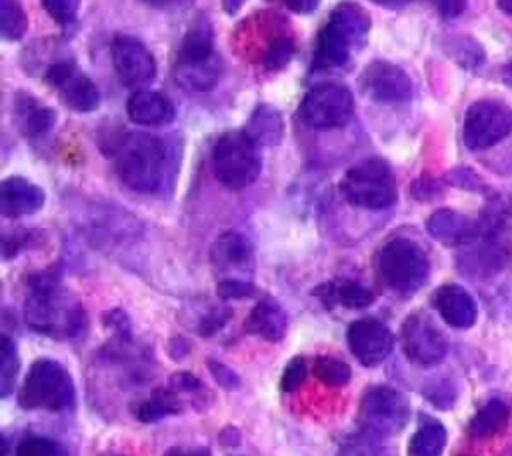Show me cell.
I'll return each mask as SVG.
<instances>
[{"instance_id":"6da1fadb","label":"cell","mask_w":512,"mask_h":456,"mask_svg":"<svg viewBox=\"0 0 512 456\" xmlns=\"http://www.w3.org/2000/svg\"><path fill=\"white\" fill-rule=\"evenodd\" d=\"M24 320L30 330L52 338L78 336L86 326L82 304L66 296L58 276L52 272H40L30 278Z\"/></svg>"},{"instance_id":"7a4b0ae2","label":"cell","mask_w":512,"mask_h":456,"mask_svg":"<svg viewBox=\"0 0 512 456\" xmlns=\"http://www.w3.org/2000/svg\"><path fill=\"white\" fill-rule=\"evenodd\" d=\"M114 168L130 190L156 192L166 178L168 148L154 134L128 132L114 146Z\"/></svg>"},{"instance_id":"3957f363","label":"cell","mask_w":512,"mask_h":456,"mask_svg":"<svg viewBox=\"0 0 512 456\" xmlns=\"http://www.w3.org/2000/svg\"><path fill=\"white\" fill-rule=\"evenodd\" d=\"M372 20L368 12L350 0H344L332 8L326 24L316 36L314 66L316 68H340L368 38Z\"/></svg>"},{"instance_id":"277c9868","label":"cell","mask_w":512,"mask_h":456,"mask_svg":"<svg viewBox=\"0 0 512 456\" xmlns=\"http://www.w3.org/2000/svg\"><path fill=\"white\" fill-rule=\"evenodd\" d=\"M24 410H66L74 406V382L70 372L54 358H36L18 390Z\"/></svg>"},{"instance_id":"5b68a950","label":"cell","mask_w":512,"mask_h":456,"mask_svg":"<svg viewBox=\"0 0 512 456\" xmlns=\"http://www.w3.org/2000/svg\"><path fill=\"white\" fill-rule=\"evenodd\" d=\"M260 146L244 132L222 134L212 148V172L230 190H244L254 184L262 170Z\"/></svg>"},{"instance_id":"8992f818","label":"cell","mask_w":512,"mask_h":456,"mask_svg":"<svg viewBox=\"0 0 512 456\" xmlns=\"http://www.w3.org/2000/svg\"><path fill=\"white\" fill-rule=\"evenodd\" d=\"M348 204L366 210H384L396 202V176L382 158H366L350 166L340 180Z\"/></svg>"},{"instance_id":"52a82bcc","label":"cell","mask_w":512,"mask_h":456,"mask_svg":"<svg viewBox=\"0 0 512 456\" xmlns=\"http://www.w3.org/2000/svg\"><path fill=\"white\" fill-rule=\"evenodd\" d=\"M378 274L394 292L414 294L430 276V260L414 240L392 238L378 254Z\"/></svg>"},{"instance_id":"ba28073f","label":"cell","mask_w":512,"mask_h":456,"mask_svg":"<svg viewBox=\"0 0 512 456\" xmlns=\"http://www.w3.org/2000/svg\"><path fill=\"white\" fill-rule=\"evenodd\" d=\"M408 418L410 406L396 388L374 384L364 390L356 416L360 430L386 438L398 434L406 426Z\"/></svg>"},{"instance_id":"9c48e42d","label":"cell","mask_w":512,"mask_h":456,"mask_svg":"<svg viewBox=\"0 0 512 456\" xmlns=\"http://www.w3.org/2000/svg\"><path fill=\"white\" fill-rule=\"evenodd\" d=\"M512 134V108L496 98H480L466 108L462 140L468 150H488Z\"/></svg>"},{"instance_id":"30bf717a","label":"cell","mask_w":512,"mask_h":456,"mask_svg":"<svg viewBox=\"0 0 512 456\" xmlns=\"http://www.w3.org/2000/svg\"><path fill=\"white\" fill-rule=\"evenodd\" d=\"M354 114L352 92L338 82L314 86L300 102V120L314 130L342 128Z\"/></svg>"},{"instance_id":"8fae6325","label":"cell","mask_w":512,"mask_h":456,"mask_svg":"<svg viewBox=\"0 0 512 456\" xmlns=\"http://www.w3.org/2000/svg\"><path fill=\"white\" fill-rule=\"evenodd\" d=\"M400 344L406 358L418 366H434L448 354V338L422 310L412 312L400 328Z\"/></svg>"},{"instance_id":"7c38bea8","label":"cell","mask_w":512,"mask_h":456,"mask_svg":"<svg viewBox=\"0 0 512 456\" xmlns=\"http://www.w3.org/2000/svg\"><path fill=\"white\" fill-rule=\"evenodd\" d=\"M110 56L120 82L128 88L142 90L156 78V60L152 52L134 36H116L110 46Z\"/></svg>"},{"instance_id":"4fadbf2b","label":"cell","mask_w":512,"mask_h":456,"mask_svg":"<svg viewBox=\"0 0 512 456\" xmlns=\"http://www.w3.org/2000/svg\"><path fill=\"white\" fill-rule=\"evenodd\" d=\"M44 80L52 86L60 100L74 112H92L100 104V92L96 84L76 68L74 62H54L48 66Z\"/></svg>"},{"instance_id":"5bb4252c","label":"cell","mask_w":512,"mask_h":456,"mask_svg":"<svg viewBox=\"0 0 512 456\" xmlns=\"http://www.w3.org/2000/svg\"><path fill=\"white\" fill-rule=\"evenodd\" d=\"M346 342L352 356L368 368L382 364L394 348L390 328L376 318L354 320L346 330Z\"/></svg>"},{"instance_id":"9a60e30c","label":"cell","mask_w":512,"mask_h":456,"mask_svg":"<svg viewBox=\"0 0 512 456\" xmlns=\"http://www.w3.org/2000/svg\"><path fill=\"white\" fill-rule=\"evenodd\" d=\"M360 86L372 100L382 104L406 102L412 96V80L408 72L386 60L370 62L360 76Z\"/></svg>"},{"instance_id":"2e32d148","label":"cell","mask_w":512,"mask_h":456,"mask_svg":"<svg viewBox=\"0 0 512 456\" xmlns=\"http://www.w3.org/2000/svg\"><path fill=\"white\" fill-rule=\"evenodd\" d=\"M434 306L440 318L458 330H466L478 320V304L474 296L460 284H444L434 292Z\"/></svg>"},{"instance_id":"e0dca14e","label":"cell","mask_w":512,"mask_h":456,"mask_svg":"<svg viewBox=\"0 0 512 456\" xmlns=\"http://www.w3.org/2000/svg\"><path fill=\"white\" fill-rule=\"evenodd\" d=\"M44 190L22 176H10L0 184V214L18 218L38 212L44 206Z\"/></svg>"},{"instance_id":"ac0fdd59","label":"cell","mask_w":512,"mask_h":456,"mask_svg":"<svg viewBox=\"0 0 512 456\" xmlns=\"http://www.w3.org/2000/svg\"><path fill=\"white\" fill-rule=\"evenodd\" d=\"M126 112L128 118L140 126H162L170 124L176 118V108L172 100L166 94L148 88L134 90V94H130L126 102Z\"/></svg>"},{"instance_id":"d6986e66","label":"cell","mask_w":512,"mask_h":456,"mask_svg":"<svg viewBox=\"0 0 512 456\" xmlns=\"http://www.w3.org/2000/svg\"><path fill=\"white\" fill-rule=\"evenodd\" d=\"M426 230L434 240L446 246L470 244L480 232L476 222L452 208H440L432 212L426 220Z\"/></svg>"},{"instance_id":"ffe728a7","label":"cell","mask_w":512,"mask_h":456,"mask_svg":"<svg viewBox=\"0 0 512 456\" xmlns=\"http://www.w3.org/2000/svg\"><path fill=\"white\" fill-rule=\"evenodd\" d=\"M244 328L248 334H256L268 342H280L286 334L288 320L276 300L262 298L246 316Z\"/></svg>"},{"instance_id":"44dd1931","label":"cell","mask_w":512,"mask_h":456,"mask_svg":"<svg viewBox=\"0 0 512 456\" xmlns=\"http://www.w3.org/2000/svg\"><path fill=\"white\" fill-rule=\"evenodd\" d=\"M214 52V32L212 24L208 18L198 16L188 32L184 34L178 54H176V64H190V62H202L212 58Z\"/></svg>"},{"instance_id":"7402d4cb","label":"cell","mask_w":512,"mask_h":456,"mask_svg":"<svg viewBox=\"0 0 512 456\" xmlns=\"http://www.w3.org/2000/svg\"><path fill=\"white\" fill-rule=\"evenodd\" d=\"M510 420V406L500 398H490L468 422V434L476 440H490L500 434Z\"/></svg>"},{"instance_id":"603a6c76","label":"cell","mask_w":512,"mask_h":456,"mask_svg":"<svg viewBox=\"0 0 512 456\" xmlns=\"http://www.w3.org/2000/svg\"><path fill=\"white\" fill-rule=\"evenodd\" d=\"M212 262L220 270H236L248 266L252 262V246L248 238L234 230L220 234L212 248Z\"/></svg>"},{"instance_id":"cb8c5ba5","label":"cell","mask_w":512,"mask_h":456,"mask_svg":"<svg viewBox=\"0 0 512 456\" xmlns=\"http://www.w3.org/2000/svg\"><path fill=\"white\" fill-rule=\"evenodd\" d=\"M222 74L220 58L214 54L202 62L176 64V82L188 92H210Z\"/></svg>"},{"instance_id":"d4e9b609","label":"cell","mask_w":512,"mask_h":456,"mask_svg":"<svg viewBox=\"0 0 512 456\" xmlns=\"http://www.w3.org/2000/svg\"><path fill=\"white\" fill-rule=\"evenodd\" d=\"M448 432L444 424L428 414H420L418 428L408 442V456H442Z\"/></svg>"},{"instance_id":"484cf974","label":"cell","mask_w":512,"mask_h":456,"mask_svg":"<svg viewBox=\"0 0 512 456\" xmlns=\"http://www.w3.org/2000/svg\"><path fill=\"white\" fill-rule=\"evenodd\" d=\"M244 132L258 144V146H274L280 144L284 136V120L280 112L270 104H260L250 114Z\"/></svg>"},{"instance_id":"4316f807","label":"cell","mask_w":512,"mask_h":456,"mask_svg":"<svg viewBox=\"0 0 512 456\" xmlns=\"http://www.w3.org/2000/svg\"><path fill=\"white\" fill-rule=\"evenodd\" d=\"M318 298L322 300H330L334 304H340L344 308H352V310H362L368 308L376 296L370 288H366L360 282L354 280H338V282H330L324 284L322 288H318Z\"/></svg>"},{"instance_id":"83f0119b","label":"cell","mask_w":512,"mask_h":456,"mask_svg":"<svg viewBox=\"0 0 512 456\" xmlns=\"http://www.w3.org/2000/svg\"><path fill=\"white\" fill-rule=\"evenodd\" d=\"M182 408H184V402L180 398V392H176L172 386H168V388L154 390L146 400H142L134 408V414L140 422H156L170 414L180 412Z\"/></svg>"},{"instance_id":"f1b7e54d","label":"cell","mask_w":512,"mask_h":456,"mask_svg":"<svg viewBox=\"0 0 512 456\" xmlns=\"http://www.w3.org/2000/svg\"><path fill=\"white\" fill-rule=\"evenodd\" d=\"M336 456H398L396 448L386 444L382 436L370 434V432H356L346 436L340 446Z\"/></svg>"},{"instance_id":"f546056e","label":"cell","mask_w":512,"mask_h":456,"mask_svg":"<svg viewBox=\"0 0 512 456\" xmlns=\"http://www.w3.org/2000/svg\"><path fill=\"white\" fill-rule=\"evenodd\" d=\"M442 48L458 66L468 70L482 66L486 60V52L482 44L472 36H448Z\"/></svg>"},{"instance_id":"4dcf8cb0","label":"cell","mask_w":512,"mask_h":456,"mask_svg":"<svg viewBox=\"0 0 512 456\" xmlns=\"http://www.w3.org/2000/svg\"><path fill=\"white\" fill-rule=\"evenodd\" d=\"M28 18L20 0H0V34L6 42H16L26 34Z\"/></svg>"},{"instance_id":"1f68e13d","label":"cell","mask_w":512,"mask_h":456,"mask_svg":"<svg viewBox=\"0 0 512 456\" xmlns=\"http://www.w3.org/2000/svg\"><path fill=\"white\" fill-rule=\"evenodd\" d=\"M22 116H24V128L30 136H42L46 134L54 122H56V112L48 106L38 104L34 98H26L24 104L20 106Z\"/></svg>"},{"instance_id":"d6a6232c","label":"cell","mask_w":512,"mask_h":456,"mask_svg":"<svg viewBox=\"0 0 512 456\" xmlns=\"http://www.w3.org/2000/svg\"><path fill=\"white\" fill-rule=\"evenodd\" d=\"M18 352L16 344L4 334L0 338V394L2 398L10 396L16 386V374H18Z\"/></svg>"},{"instance_id":"836d02e7","label":"cell","mask_w":512,"mask_h":456,"mask_svg":"<svg viewBox=\"0 0 512 456\" xmlns=\"http://www.w3.org/2000/svg\"><path fill=\"white\" fill-rule=\"evenodd\" d=\"M16 456H70V452L62 442L50 436L28 434L18 442Z\"/></svg>"},{"instance_id":"e575fe53","label":"cell","mask_w":512,"mask_h":456,"mask_svg":"<svg viewBox=\"0 0 512 456\" xmlns=\"http://www.w3.org/2000/svg\"><path fill=\"white\" fill-rule=\"evenodd\" d=\"M314 376L328 386H344L352 378L350 366L334 356H320L314 362Z\"/></svg>"},{"instance_id":"d590c367","label":"cell","mask_w":512,"mask_h":456,"mask_svg":"<svg viewBox=\"0 0 512 456\" xmlns=\"http://www.w3.org/2000/svg\"><path fill=\"white\" fill-rule=\"evenodd\" d=\"M42 8L54 22L66 26L76 20L80 0H42Z\"/></svg>"},{"instance_id":"8d00e7d4","label":"cell","mask_w":512,"mask_h":456,"mask_svg":"<svg viewBox=\"0 0 512 456\" xmlns=\"http://www.w3.org/2000/svg\"><path fill=\"white\" fill-rule=\"evenodd\" d=\"M216 292L222 300H244L254 296L256 286L250 280H242V278H224L218 282Z\"/></svg>"},{"instance_id":"74e56055","label":"cell","mask_w":512,"mask_h":456,"mask_svg":"<svg viewBox=\"0 0 512 456\" xmlns=\"http://www.w3.org/2000/svg\"><path fill=\"white\" fill-rule=\"evenodd\" d=\"M304 380H306V362H304V358L294 356V358L286 364V368H284V372H282L280 388H282V392L292 394V392H296V390L304 384Z\"/></svg>"},{"instance_id":"f35d334b","label":"cell","mask_w":512,"mask_h":456,"mask_svg":"<svg viewBox=\"0 0 512 456\" xmlns=\"http://www.w3.org/2000/svg\"><path fill=\"white\" fill-rule=\"evenodd\" d=\"M292 54H294V42H292L290 38H286V36H278V38L270 44L264 62H266L268 68L278 70V68H282V66H286V64L290 62Z\"/></svg>"},{"instance_id":"ab89813d","label":"cell","mask_w":512,"mask_h":456,"mask_svg":"<svg viewBox=\"0 0 512 456\" xmlns=\"http://www.w3.org/2000/svg\"><path fill=\"white\" fill-rule=\"evenodd\" d=\"M424 394H426V398H428L432 404H436V406L442 408V410H448V408L452 406L454 398H456L454 388H452L446 380H442V382H432L430 386L424 388Z\"/></svg>"},{"instance_id":"60d3db41","label":"cell","mask_w":512,"mask_h":456,"mask_svg":"<svg viewBox=\"0 0 512 456\" xmlns=\"http://www.w3.org/2000/svg\"><path fill=\"white\" fill-rule=\"evenodd\" d=\"M446 180H448L452 186H458V188H464V190H482V188H484L482 178H480L474 170H470V168H466V166H460V168L450 170L448 176H446Z\"/></svg>"},{"instance_id":"b9f144b4","label":"cell","mask_w":512,"mask_h":456,"mask_svg":"<svg viewBox=\"0 0 512 456\" xmlns=\"http://www.w3.org/2000/svg\"><path fill=\"white\" fill-rule=\"evenodd\" d=\"M232 316V310L230 308H212L204 318L202 322L198 324V332L202 336H212L214 332H218Z\"/></svg>"},{"instance_id":"7bdbcfd3","label":"cell","mask_w":512,"mask_h":456,"mask_svg":"<svg viewBox=\"0 0 512 456\" xmlns=\"http://www.w3.org/2000/svg\"><path fill=\"white\" fill-rule=\"evenodd\" d=\"M206 366H208V370L212 372L214 380H216L220 386H224V388H236V386L240 384V376H238L230 366H226V364H222V362H218V360H214V358H210V360L206 362Z\"/></svg>"},{"instance_id":"ee69618b","label":"cell","mask_w":512,"mask_h":456,"mask_svg":"<svg viewBox=\"0 0 512 456\" xmlns=\"http://www.w3.org/2000/svg\"><path fill=\"white\" fill-rule=\"evenodd\" d=\"M442 18H456L466 10V0H434Z\"/></svg>"},{"instance_id":"f6af8a7d","label":"cell","mask_w":512,"mask_h":456,"mask_svg":"<svg viewBox=\"0 0 512 456\" xmlns=\"http://www.w3.org/2000/svg\"><path fill=\"white\" fill-rule=\"evenodd\" d=\"M270 2H278L296 14H312L320 4V0H270Z\"/></svg>"},{"instance_id":"bcb514c9","label":"cell","mask_w":512,"mask_h":456,"mask_svg":"<svg viewBox=\"0 0 512 456\" xmlns=\"http://www.w3.org/2000/svg\"><path fill=\"white\" fill-rule=\"evenodd\" d=\"M164 456H210V450L204 446H172Z\"/></svg>"},{"instance_id":"7dc6e473","label":"cell","mask_w":512,"mask_h":456,"mask_svg":"<svg viewBox=\"0 0 512 456\" xmlns=\"http://www.w3.org/2000/svg\"><path fill=\"white\" fill-rule=\"evenodd\" d=\"M244 4H246V0H222V10H224L228 16H234Z\"/></svg>"},{"instance_id":"c3c4849f","label":"cell","mask_w":512,"mask_h":456,"mask_svg":"<svg viewBox=\"0 0 512 456\" xmlns=\"http://www.w3.org/2000/svg\"><path fill=\"white\" fill-rule=\"evenodd\" d=\"M370 2H374V4H378V6H384V8H404V6H408L412 0H370Z\"/></svg>"},{"instance_id":"681fc988","label":"cell","mask_w":512,"mask_h":456,"mask_svg":"<svg viewBox=\"0 0 512 456\" xmlns=\"http://www.w3.org/2000/svg\"><path fill=\"white\" fill-rule=\"evenodd\" d=\"M140 2H144L148 6H154V8H166V6H172V4H176L180 0H140Z\"/></svg>"},{"instance_id":"f907efd6","label":"cell","mask_w":512,"mask_h":456,"mask_svg":"<svg viewBox=\"0 0 512 456\" xmlns=\"http://www.w3.org/2000/svg\"><path fill=\"white\" fill-rule=\"evenodd\" d=\"M502 80L512 86V60H508V62L502 66Z\"/></svg>"},{"instance_id":"816d5d0a","label":"cell","mask_w":512,"mask_h":456,"mask_svg":"<svg viewBox=\"0 0 512 456\" xmlns=\"http://www.w3.org/2000/svg\"><path fill=\"white\" fill-rule=\"evenodd\" d=\"M496 6L500 12L512 16V0H496Z\"/></svg>"},{"instance_id":"f5cc1de1","label":"cell","mask_w":512,"mask_h":456,"mask_svg":"<svg viewBox=\"0 0 512 456\" xmlns=\"http://www.w3.org/2000/svg\"><path fill=\"white\" fill-rule=\"evenodd\" d=\"M102 456H122V454H112V452H110V454H102Z\"/></svg>"}]
</instances>
